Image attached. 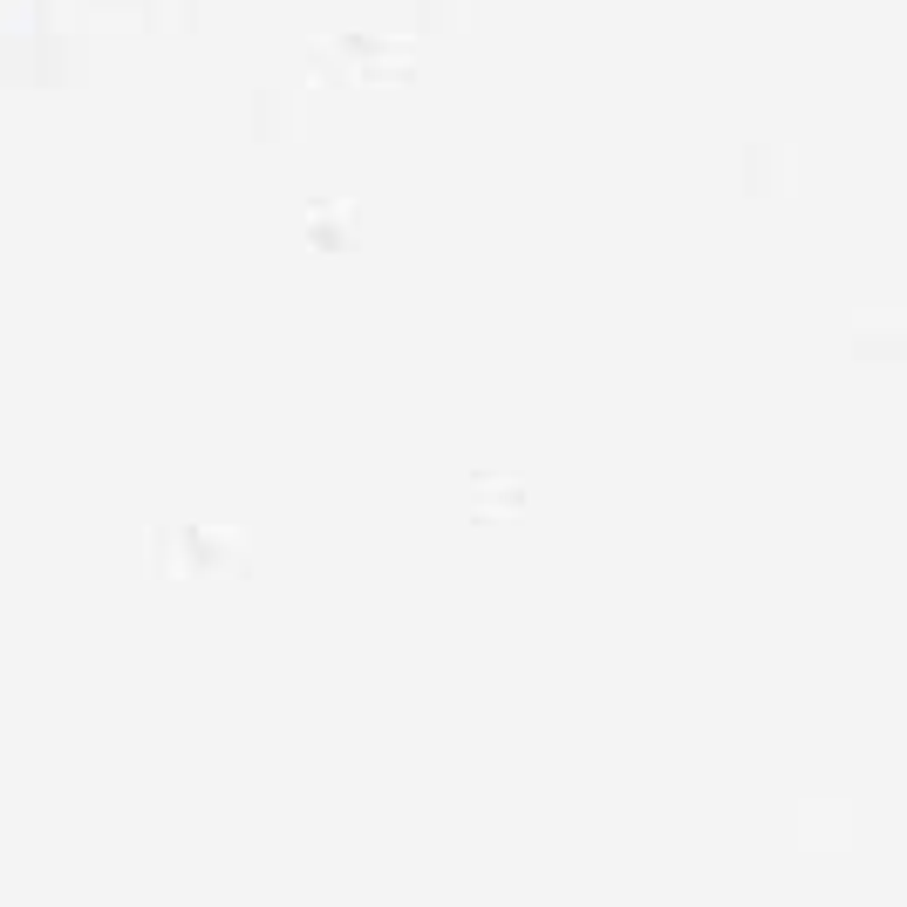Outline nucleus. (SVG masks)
<instances>
[]
</instances>
